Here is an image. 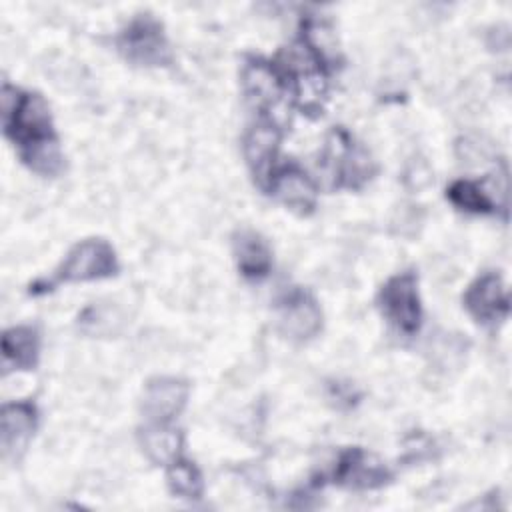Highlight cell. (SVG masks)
<instances>
[{
	"label": "cell",
	"mask_w": 512,
	"mask_h": 512,
	"mask_svg": "<svg viewBox=\"0 0 512 512\" xmlns=\"http://www.w3.org/2000/svg\"><path fill=\"white\" fill-rule=\"evenodd\" d=\"M0 98L4 132L20 146V152L56 138L50 108L40 94H26L10 84H4Z\"/></svg>",
	"instance_id": "1"
},
{
	"label": "cell",
	"mask_w": 512,
	"mask_h": 512,
	"mask_svg": "<svg viewBox=\"0 0 512 512\" xmlns=\"http://www.w3.org/2000/svg\"><path fill=\"white\" fill-rule=\"evenodd\" d=\"M378 304L386 320L402 334L412 336L422 322V308L418 296V280L412 272L392 276L378 294Z\"/></svg>",
	"instance_id": "2"
},
{
	"label": "cell",
	"mask_w": 512,
	"mask_h": 512,
	"mask_svg": "<svg viewBox=\"0 0 512 512\" xmlns=\"http://www.w3.org/2000/svg\"><path fill=\"white\" fill-rule=\"evenodd\" d=\"M118 262L114 248L102 238H88L78 242L56 270L58 282H84L114 276Z\"/></svg>",
	"instance_id": "3"
},
{
	"label": "cell",
	"mask_w": 512,
	"mask_h": 512,
	"mask_svg": "<svg viewBox=\"0 0 512 512\" xmlns=\"http://www.w3.org/2000/svg\"><path fill=\"white\" fill-rule=\"evenodd\" d=\"M118 50L138 66H166L170 62V46L162 26L150 16H140L128 24L118 36Z\"/></svg>",
	"instance_id": "4"
},
{
	"label": "cell",
	"mask_w": 512,
	"mask_h": 512,
	"mask_svg": "<svg viewBox=\"0 0 512 512\" xmlns=\"http://www.w3.org/2000/svg\"><path fill=\"white\" fill-rule=\"evenodd\" d=\"M278 328L290 340H310L322 328V310L308 292L292 288L278 302Z\"/></svg>",
	"instance_id": "5"
},
{
	"label": "cell",
	"mask_w": 512,
	"mask_h": 512,
	"mask_svg": "<svg viewBox=\"0 0 512 512\" xmlns=\"http://www.w3.org/2000/svg\"><path fill=\"white\" fill-rule=\"evenodd\" d=\"M332 480L344 488L372 490L384 486L390 480V472L376 456L362 448H350L340 456Z\"/></svg>",
	"instance_id": "6"
},
{
	"label": "cell",
	"mask_w": 512,
	"mask_h": 512,
	"mask_svg": "<svg viewBox=\"0 0 512 512\" xmlns=\"http://www.w3.org/2000/svg\"><path fill=\"white\" fill-rule=\"evenodd\" d=\"M188 384L174 376H158L148 380L142 394V412L150 422H170L186 406Z\"/></svg>",
	"instance_id": "7"
},
{
	"label": "cell",
	"mask_w": 512,
	"mask_h": 512,
	"mask_svg": "<svg viewBox=\"0 0 512 512\" xmlns=\"http://www.w3.org/2000/svg\"><path fill=\"white\" fill-rule=\"evenodd\" d=\"M38 414L30 402H12L2 406L0 444L6 460H18L34 436Z\"/></svg>",
	"instance_id": "8"
},
{
	"label": "cell",
	"mask_w": 512,
	"mask_h": 512,
	"mask_svg": "<svg viewBox=\"0 0 512 512\" xmlns=\"http://www.w3.org/2000/svg\"><path fill=\"white\" fill-rule=\"evenodd\" d=\"M466 310L478 322H494L508 312V294L500 274L486 272L476 278L464 294Z\"/></svg>",
	"instance_id": "9"
},
{
	"label": "cell",
	"mask_w": 512,
	"mask_h": 512,
	"mask_svg": "<svg viewBox=\"0 0 512 512\" xmlns=\"http://www.w3.org/2000/svg\"><path fill=\"white\" fill-rule=\"evenodd\" d=\"M270 192L278 202L300 214H308L316 206V186L312 178L296 166H284L274 172Z\"/></svg>",
	"instance_id": "10"
},
{
	"label": "cell",
	"mask_w": 512,
	"mask_h": 512,
	"mask_svg": "<svg viewBox=\"0 0 512 512\" xmlns=\"http://www.w3.org/2000/svg\"><path fill=\"white\" fill-rule=\"evenodd\" d=\"M242 88L246 98L260 110L274 106L282 94V78L272 64L248 60L242 70Z\"/></svg>",
	"instance_id": "11"
},
{
	"label": "cell",
	"mask_w": 512,
	"mask_h": 512,
	"mask_svg": "<svg viewBox=\"0 0 512 512\" xmlns=\"http://www.w3.org/2000/svg\"><path fill=\"white\" fill-rule=\"evenodd\" d=\"M232 250L240 272L250 280L268 276L272 268V252L266 240L254 230H240L234 234Z\"/></svg>",
	"instance_id": "12"
},
{
	"label": "cell",
	"mask_w": 512,
	"mask_h": 512,
	"mask_svg": "<svg viewBox=\"0 0 512 512\" xmlns=\"http://www.w3.org/2000/svg\"><path fill=\"white\" fill-rule=\"evenodd\" d=\"M138 442L148 460L168 466L180 454L182 434L180 430L168 426V422H150L146 428L140 430Z\"/></svg>",
	"instance_id": "13"
},
{
	"label": "cell",
	"mask_w": 512,
	"mask_h": 512,
	"mask_svg": "<svg viewBox=\"0 0 512 512\" xmlns=\"http://www.w3.org/2000/svg\"><path fill=\"white\" fill-rule=\"evenodd\" d=\"M40 338L30 326H14L2 334V356L4 366L30 370L38 362Z\"/></svg>",
	"instance_id": "14"
},
{
	"label": "cell",
	"mask_w": 512,
	"mask_h": 512,
	"mask_svg": "<svg viewBox=\"0 0 512 512\" xmlns=\"http://www.w3.org/2000/svg\"><path fill=\"white\" fill-rule=\"evenodd\" d=\"M280 130L270 122L252 126L244 136V156L254 174H264L278 150Z\"/></svg>",
	"instance_id": "15"
},
{
	"label": "cell",
	"mask_w": 512,
	"mask_h": 512,
	"mask_svg": "<svg viewBox=\"0 0 512 512\" xmlns=\"http://www.w3.org/2000/svg\"><path fill=\"white\" fill-rule=\"evenodd\" d=\"M496 192H498V196L506 198V190H488L484 184H478V182L456 180L448 188V198L460 210L484 214V212H492L498 206V202H496L498 198H494Z\"/></svg>",
	"instance_id": "16"
},
{
	"label": "cell",
	"mask_w": 512,
	"mask_h": 512,
	"mask_svg": "<svg viewBox=\"0 0 512 512\" xmlns=\"http://www.w3.org/2000/svg\"><path fill=\"white\" fill-rule=\"evenodd\" d=\"M166 482L170 492L184 500H198L204 490V480L200 470L192 462L180 460V458L168 464Z\"/></svg>",
	"instance_id": "17"
},
{
	"label": "cell",
	"mask_w": 512,
	"mask_h": 512,
	"mask_svg": "<svg viewBox=\"0 0 512 512\" xmlns=\"http://www.w3.org/2000/svg\"><path fill=\"white\" fill-rule=\"evenodd\" d=\"M20 156H22V162L30 170H34L36 174H42V176H56L64 168V156L60 152L56 138L40 142L36 146H30V148L22 150Z\"/></svg>",
	"instance_id": "18"
},
{
	"label": "cell",
	"mask_w": 512,
	"mask_h": 512,
	"mask_svg": "<svg viewBox=\"0 0 512 512\" xmlns=\"http://www.w3.org/2000/svg\"><path fill=\"white\" fill-rule=\"evenodd\" d=\"M80 326L90 334H106L114 330V312L104 306H90L82 312Z\"/></svg>",
	"instance_id": "19"
},
{
	"label": "cell",
	"mask_w": 512,
	"mask_h": 512,
	"mask_svg": "<svg viewBox=\"0 0 512 512\" xmlns=\"http://www.w3.org/2000/svg\"><path fill=\"white\" fill-rule=\"evenodd\" d=\"M456 154L466 164H480V162H484L490 156V146L482 144L480 138L466 136V138L458 140Z\"/></svg>",
	"instance_id": "20"
}]
</instances>
